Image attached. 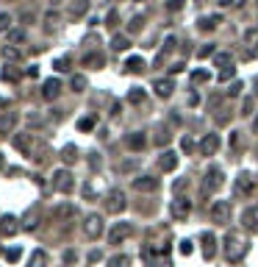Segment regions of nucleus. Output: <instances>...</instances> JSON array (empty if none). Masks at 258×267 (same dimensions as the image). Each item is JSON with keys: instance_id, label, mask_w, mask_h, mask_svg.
Returning <instances> with one entry per match:
<instances>
[{"instance_id": "13d9d810", "label": "nucleus", "mask_w": 258, "mask_h": 267, "mask_svg": "<svg viewBox=\"0 0 258 267\" xmlns=\"http://www.w3.org/2000/svg\"><path fill=\"white\" fill-rule=\"evenodd\" d=\"M117 20H120V17H117V11H111V14H108V23H106V25H108V28H117Z\"/></svg>"}, {"instance_id": "a211bd4d", "label": "nucleus", "mask_w": 258, "mask_h": 267, "mask_svg": "<svg viewBox=\"0 0 258 267\" xmlns=\"http://www.w3.org/2000/svg\"><path fill=\"white\" fill-rule=\"evenodd\" d=\"M203 256H206V259H214L216 256V237L211 231L203 234Z\"/></svg>"}, {"instance_id": "7c9ffc66", "label": "nucleus", "mask_w": 258, "mask_h": 267, "mask_svg": "<svg viewBox=\"0 0 258 267\" xmlns=\"http://www.w3.org/2000/svg\"><path fill=\"white\" fill-rule=\"evenodd\" d=\"M214 64L225 70V67H233V59L228 56V53H216V56H214Z\"/></svg>"}, {"instance_id": "4be33fe9", "label": "nucleus", "mask_w": 258, "mask_h": 267, "mask_svg": "<svg viewBox=\"0 0 258 267\" xmlns=\"http://www.w3.org/2000/svg\"><path fill=\"white\" fill-rule=\"evenodd\" d=\"M86 11H89V0H72L69 3V14L72 17H84Z\"/></svg>"}, {"instance_id": "5701e85b", "label": "nucleus", "mask_w": 258, "mask_h": 267, "mask_svg": "<svg viewBox=\"0 0 258 267\" xmlns=\"http://www.w3.org/2000/svg\"><path fill=\"white\" fill-rule=\"evenodd\" d=\"M145 145H147V137L142 134V131H136V134H130L128 137V147L130 150H142Z\"/></svg>"}, {"instance_id": "bb28decb", "label": "nucleus", "mask_w": 258, "mask_h": 267, "mask_svg": "<svg viewBox=\"0 0 258 267\" xmlns=\"http://www.w3.org/2000/svg\"><path fill=\"white\" fill-rule=\"evenodd\" d=\"M31 267H47V253L44 250H34L31 253Z\"/></svg>"}, {"instance_id": "09e8293b", "label": "nucleus", "mask_w": 258, "mask_h": 267, "mask_svg": "<svg viewBox=\"0 0 258 267\" xmlns=\"http://www.w3.org/2000/svg\"><path fill=\"white\" fill-rule=\"evenodd\" d=\"M183 187H189V178H186V181H183V178H178V181H175V187H172V190H175V195H178V192H183Z\"/></svg>"}, {"instance_id": "58836bf2", "label": "nucleus", "mask_w": 258, "mask_h": 267, "mask_svg": "<svg viewBox=\"0 0 258 267\" xmlns=\"http://www.w3.org/2000/svg\"><path fill=\"white\" fill-rule=\"evenodd\" d=\"M203 81H208V73L206 70H194L192 73V84H203Z\"/></svg>"}, {"instance_id": "3c124183", "label": "nucleus", "mask_w": 258, "mask_h": 267, "mask_svg": "<svg viewBox=\"0 0 258 267\" xmlns=\"http://www.w3.org/2000/svg\"><path fill=\"white\" fill-rule=\"evenodd\" d=\"M175 50V36H167V42H164V53Z\"/></svg>"}, {"instance_id": "ddd939ff", "label": "nucleus", "mask_w": 258, "mask_h": 267, "mask_svg": "<svg viewBox=\"0 0 258 267\" xmlns=\"http://www.w3.org/2000/svg\"><path fill=\"white\" fill-rule=\"evenodd\" d=\"M59 92H61V81L59 78H47V81L42 84V97L44 100H56Z\"/></svg>"}, {"instance_id": "603ef678", "label": "nucleus", "mask_w": 258, "mask_h": 267, "mask_svg": "<svg viewBox=\"0 0 258 267\" xmlns=\"http://www.w3.org/2000/svg\"><path fill=\"white\" fill-rule=\"evenodd\" d=\"M183 70H186V64L178 61V64H172V67H170V75H178V73H183Z\"/></svg>"}, {"instance_id": "0e129e2a", "label": "nucleus", "mask_w": 258, "mask_h": 267, "mask_svg": "<svg viewBox=\"0 0 258 267\" xmlns=\"http://www.w3.org/2000/svg\"><path fill=\"white\" fill-rule=\"evenodd\" d=\"M256 95H258V78H256Z\"/></svg>"}, {"instance_id": "8fccbe9b", "label": "nucleus", "mask_w": 258, "mask_h": 267, "mask_svg": "<svg viewBox=\"0 0 258 267\" xmlns=\"http://www.w3.org/2000/svg\"><path fill=\"white\" fill-rule=\"evenodd\" d=\"M181 147L183 150H186V153H192V150H194V142H192L189 137H183V142H181Z\"/></svg>"}, {"instance_id": "473e14b6", "label": "nucleus", "mask_w": 258, "mask_h": 267, "mask_svg": "<svg viewBox=\"0 0 258 267\" xmlns=\"http://www.w3.org/2000/svg\"><path fill=\"white\" fill-rule=\"evenodd\" d=\"M69 86H72L75 92H84L86 89V75H72L69 78Z\"/></svg>"}, {"instance_id": "2eb2a0df", "label": "nucleus", "mask_w": 258, "mask_h": 267, "mask_svg": "<svg viewBox=\"0 0 258 267\" xmlns=\"http://www.w3.org/2000/svg\"><path fill=\"white\" fill-rule=\"evenodd\" d=\"M17 231H20V225H17V217H14V215H3V217H0V234L14 237Z\"/></svg>"}, {"instance_id": "9b49d317", "label": "nucleus", "mask_w": 258, "mask_h": 267, "mask_svg": "<svg viewBox=\"0 0 258 267\" xmlns=\"http://www.w3.org/2000/svg\"><path fill=\"white\" fill-rule=\"evenodd\" d=\"M133 190L136 192H155L158 190V178H153V175H139V178H133Z\"/></svg>"}, {"instance_id": "e433bc0d", "label": "nucleus", "mask_w": 258, "mask_h": 267, "mask_svg": "<svg viewBox=\"0 0 258 267\" xmlns=\"http://www.w3.org/2000/svg\"><path fill=\"white\" fill-rule=\"evenodd\" d=\"M3 256H6V262H11V265H14V262H20V256H22V250H20V248H11V250H6Z\"/></svg>"}, {"instance_id": "f704fd0d", "label": "nucleus", "mask_w": 258, "mask_h": 267, "mask_svg": "<svg viewBox=\"0 0 258 267\" xmlns=\"http://www.w3.org/2000/svg\"><path fill=\"white\" fill-rule=\"evenodd\" d=\"M22 39H25V31H17V28H11L9 31V42L11 45H20Z\"/></svg>"}, {"instance_id": "338daca9", "label": "nucleus", "mask_w": 258, "mask_h": 267, "mask_svg": "<svg viewBox=\"0 0 258 267\" xmlns=\"http://www.w3.org/2000/svg\"><path fill=\"white\" fill-rule=\"evenodd\" d=\"M256 153H258V150H256Z\"/></svg>"}, {"instance_id": "cd10ccee", "label": "nucleus", "mask_w": 258, "mask_h": 267, "mask_svg": "<svg viewBox=\"0 0 258 267\" xmlns=\"http://www.w3.org/2000/svg\"><path fill=\"white\" fill-rule=\"evenodd\" d=\"M108 267H130V256H125V253H117V256L108 259Z\"/></svg>"}, {"instance_id": "864d4df0", "label": "nucleus", "mask_w": 258, "mask_h": 267, "mask_svg": "<svg viewBox=\"0 0 258 267\" xmlns=\"http://www.w3.org/2000/svg\"><path fill=\"white\" fill-rule=\"evenodd\" d=\"M241 89H244V86H241L239 81H236V84H233L231 89H228V95H231V97H236V95H239V92H241Z\"/></svg>"}, {"instance_id": "6ab92c4d", "label": "nucleus", "mask_w": 258, "mask_h": 267, "mask_svg": "<svg viewBox=\"0 0 258 267\" xmlns=\"http://www.w3.org/2000/svg\"><path fill=\"white\" fill-rule=\"evenodd\" d=\"M14 125H17V114L14 112L0 114V134H14Z\"/></svg>"}, {"instance_id": "0eeeda50", "label": "nucleus", "mask_w": 258, "mask_h": 267, "mask_svg": "<svg viewBox=\"0 0 258 267\" xmlns=\"http://www.w3.org/2000/svg\"><path fill=\"white\" fill-rule=\"evenodd\" d=\"M122 209H125V192L122 190H111L108 195H106V212L120 215Z\"/></svg>"}, {"instance_id": "f8f14e48", "label": "nucleus", "mask_w": 258, "mask_h": 267, "mask_svg": "<svg viewBox=\"0 0 258 267\" xmlns=\"http://www.w3.org/2000/svg\"><path fill=\"white\" fill-rule=\"evenodd\" d=\"M241 225L247 231H258V206H247L241 212Z\"/></svg>"}, {"instance_id": "a878e982", "label": "nucleus", "mask_w": 258, "mask_h": 267, "mask_svg": "<svg viewBox=\"0 0 258 267\" xmlns=\"http://www.w3.org/2000/svg\"><path fill=\"white\" fill-rule=\"evenodd\" d=\"M111 48H114L117 53H120V50H128V48H130V39H128V36H122V34H117V36L111 39Z\"/></svg>"}, {"instance_id": "72a5a7b5", "label": "nucleus", "mask_w": 258, "mask_h": 267, "mask_svg": "<svg viewBox=\"0 0 258 267\" xmlns=\"http://www.w3.org/2000/svg\"><path fill=\"white\" fill-rule=\"evenodd\" d=\"M3 59H6V61H17L20 59V50L14 48V45H6V48H3Z\"/></svg>"}, {"instance_id": "49530a36", "label": "nucleus", "mask_w": 258, "mask_h": 267, "mask_svg": "<svg viewBox=\"0 0 258 267\" xmlns=\"http://www.w3.org/2000/svg\"><path fill=\"white\" fill-rule=\"evenodd\" d=\"M178 248H181L183 256H189V253H192V242L189 240H181V245H178Z\"/></svg>"}, {"instance_id": "052dcab7", "label": "nucleus", "mask_w": 258, "mask_h": 267, "mask_svg": "<svg viewBox=\"0 0 258 267\" xmlns=\"http://www.w3.org/2000/svg\"><path fill=\"white\" fill-rule=\"evenodd\" d=\"M253 134H258V117L253 120Z\"/></svg>"}, {"instance_id": "393cba45", "label": "nucleus", "mask_w": 258, "mask_h": 267, "mask_svg": "<svg viewBox=\"0 0 258 267\" xmlns=\"http://www.w3.org/2000/svg\"><path fill=\"white\" fill-rule=\"evenodd\" d=\"M244 45L253 48V53H256V48H258V28H247V31H244Z\"/></svg>"}, {"instance_id": "6e6552de", "label": "nucleus", "mask_w": 258, "mask_h": 267, "mask_svg": "<svg viewBox=\"0 0 258 267\" xmlns=\"http://www.w3.org/2000/svg\"><path fill=\"white\" fill-rule=\"evenodd\" d=\"M84 234L89 237V240H97L100 234H103V217L100 215H89L84 220Z\"/></svg>"}, {"instance_id": "e2e57ef3", "label": "nucleus", "mask_w": 258, "mask_h": 267, "mask_svg": "<svg viewBox=\"0 0 258 267\" xmlns=\"http://www.w3.org/2000/svg\"><path fill=\"white\" fill-rule=\"evenodd\" d=\"M50 3H53V6H59V3H61V0H50Z\"/></svg>"}, {"instance_id": "a18cd8bd", "label": "nucleus", "mask_w": 258, "mask_h": 267, "mask_svg": "<svg viewBox=\"0 0 258 267\" xmlns=\"http://www.w3.org/2000/svg\"><path fill=\"white\" fill-rule=\"evenodd\" d=\"M239 145H241V134H239V131H233V134H231V147H233V150H239Z\"/></svg>"}, {"instance_id": "ea45409f", "label": "nucleus", "mask_w": 258, "mask_h": 267, "mask_svg": "<svg viewBox=\"0 0 258 267\" xmlns=\"http://www.w3.org/2000/svg\"><path fill=\"white\" fill-rule=\"evenodd\" d=\"M78 128L81 131H92L95 128V120H92V117H84V120H78Z\"/></svg>"}, {"instance_id": "f3484780", "label": "nucleus", "mask_w": 258, "mask_h": 267, "mask_svg": "<svg viewBox=\"0 0 258 267\" xmlns=\"http://www.w3.org/2000/svg\"><path fill=\"white\" fill-rule=\"evenodd\" d=\"M153 89H155V95L158 97H170L172 89H175V81H172V78H158V81L153 84Z\"/></svg>"}, {"instance_id": "7ed1b4c3", "label": "nucleus", "mask_w": 258, "mask_h": 267, "mask_svg": "<svg viewBox=\"0 0 258 267\" xmlns=\"http://www.w3.org/2000/svg\"><path fill=\"white\" fill-rule=\"evenodd\" d=\"M170 215H172V220L183 223V220L192 215V200H189V198H181V195H178V198L170 203Z\"/></svg>"}, {"instance_id": "4d7b16f0", "label": "nucleus", "mask_w": 258, "mask_h": 267, "mask_svg": "<svg viewBox=\"0 0 258 267\" xmlns=\"http://www.w3.org/2000/svg\"><path fill=\"white\" fill-rule=\"evenodd\" d=\"M181 6H183V0H170V3H167V9L170 11H178Z\"/></svg>"}, {"instance_id": "69168bd1", "label": "nucleus", "mask_w": 258, "mask_h": 267, "mask_svg": "<svg viewBox=\"0 0 258 267\" xmlns=\"http://www.w3.org/2000/svg\"><path fill=\"white\" fill-rule=\"evenodd\" d=\"M0 164H3V156H0Z\"/></svg>"}, {"instance_id": "9d476101", "label": "nucleus", "mask_w": 258, "mask_h": 267, "mask_svg": "<svg viewBox=\"0 0 258 267\" xmlns=\"http://www.w3.org/2000/svg\"><path fill=\"white\" fill-rule=\"evenodd\" d=\"M219 150V134H206L200 139V153L203 156H214Z\"/></svg>"}, {"instance_id": "a19ab883", "label": "nucleus", "mask_w": 258, "mask_h": 267, "mask_svg": "<svg viewBox=\"0 0 258 267\" xmlns=\"http://www.w3.org/2000/svg\"><path fill=\"white\" fill-rule=\"evenodd\" d=\"M75 215V206H61V209H56V217H72Z\"/></svg>"}, {"instance_id": "6e6d98bb", "label": "nucleus", "mask_w": 258, "mask_h": 267, "mask_svg": "<svg viewBox=\"0 0 258 267\" xmlns=\"http://www.w3.org/2000/svg\"><path fill=\"white\" fill-rule=\"evenodd\" d=\"M211 53H214V45H208V48H200V59H206V56H211Z\"/></svg>"}, {"instance_id": "412c9836", "label": "nucleus", "mask_w": 258, "mask_h": 267, "mask_svg": "<svg viewBox=\"0 0 258 267\" xmlns=\"http://www.w3.org/2000/svg\"><path fill=\"white\" fill-rule=\"evenodd\" d=\"M145 59L142 56H130L128 61H125V73H145Z\"/></svg>"}, {"instance_id": "1a4fd4ad", "label": "nucleus", "mask_w": 258, "mask_h": 267, "mask_svg": "<svg viewBox=\"0 0 258 267\" xmlns=\"http://www.w3.org/2000/svg\"><path fill=\"white\" fill-rule=\"evenodd\" d=\"M130 234H133V225L130 223H117L111 228V234H108V242H111V245H120V242L128 240Z\"/></svg>"}, {"instance_id": "4468645a", "label": "nucleus", "mask_w": 258, "mask_h": 267, "mask_svg": "<svg viewBox=\"0 0 258 267\" xmlns=\"http://www.w3.org/2000/svg\"><path fill=\"white\" fill-rule=\"evenodd\" d=\"M14 147L22 150L25 156H31V150L36 147V139L31 137V134H17V137H14Z\"/></svg>"}, {"instance_id": "f257e3e1", "label": "nucleus", "mask_w": 258, "mask_h": 267, "mask_svg": "<svg viewBox=\"0 0 258 267\" xmlns=\"http://www.w3.org/2000/svg\"><path fill=\"white\" fill-rule=\"evenodd\" d=\"M225 259L231 262V265H239L241 259L247 256V250H250V245H247V240L241 237V234H236V231H231L228 237H225Z\"/></svg>"}, {"instance_id": "c03bdc74", "label": "nucleus", "mask_w": 258, "mask_h": 267, "mask_svg": "<svg viewBox=\"0 0 258 267\" xmlns=\"http://www.w3.org/2000/svg\"><path fill=\"white\" fill-rule=\"evenodd\" d=\"M253 97H244V103H241V114H253Z\"/></svg>"}, {"instance_id": "5fc2aeb1", "label": "nucleus", "mask_w": 258, "mask_h": 267, "mask_svg": "<svg viewBox=\"0 0 258 267\" xmlns=\"http://www.w3.org/2000/svg\"><path fill=\"white\" fill-rule=\"evenodd\" d=\"M142 28V17H133L130 20V25H128V31H139Z\"/></svg>"}, {"instance_id": "20e7f679", "label": "nucleus", "mask_w": 258, "mask_h": 267, "mask_svg": "<svg viewBox=\"0 0 258 267\" xmlns=\"http://www.w3.org/2000/svg\"><path fill=\"white\" fill-rule=\"evenodd\" d=\"M72 187H75V181H72V175H69V170H56L53 172V190L56 192H64V195H69L72 192Z\"/></svg>"}, {"instance_id": "37998d69", "label": "nucleus", "mask_w": 258, "mask_h": 267, "mask_svg": "<svg viewBox=\"0 0 258 267\" xmlns=\"http://www.w3.org/2000/svg\"><path fill=\"white\" fill-rule=\"evenodd\" d=\"M56 23H59V17H56V11H50V14H47V17H44V28H47V31H50V28L56 25Z\"/></svg>"}, {"instance_id": "79ce46f5", "label": "nucleus", "mask_w": 258, "mask_h": 267, "mask_svg": "<svg viewBox=\"0 0 258 267\" xmlns=\"http://www.w3.org/2000/svg\"><path fill=\"white\" fill-rule=\"evenodd\" d=\"M22 228H25V231H34V228H36V212H34V215H28V217H25Z\"/></svg>"}, {"instance_id": "2f4dec72", "label": "nucleus", "mask_w": 258, "mask_h": 267, "mask_svg": "<svg viewBox=\"0 0 258 267\" xmlns=\"http://www.w3.org/2000/svg\"><path fill=\"white\" fill-rule=\"evenodd\" d=\"M11 23H14V17L3 11V14H0V34H9V31H11Z\"/></svg>"}, {"instance_id": "39448f33", "label": "nucleus", "mask_w": 258, "mask_h": 267, "mask_svg": "<svg viewBox=\"0 0 258 267\" xmlns=\"http://www.w3.org/2000/svg\"><path fill=\"white\" fill-rule=\"evenodd\" d=\"M222 170L219 167H208V172H206V181H203V195H211V192H216L219 187H222Z\"/></svg>"}, {"instance_id": "dca6fc26", "label": "nucleus", "mask_w": 258, "mask_h": 267, "mask_svg": "<svg viewBox=\"0 0 258 267\" xmlns=\"http://www.w3.org/2000/svg\"><path fill=\"white\" fill-rule=\"evenodd\" d=\"M158 167H161L164 172H172L178 167V153H175V150H164L161 159H158Z\"/></svg>"}, {"instance_id": "bf43d9fd", "label": "nucleus", "mask_w": 258, "mask_h": 267, "mask_svg": "<svg viewBox=\"0 0 258 267\" xmlns=\"http://www.w3.org/2000/svg\"><path fill=\"white\" fill-rule=\"evenodd\" d=\"M200 103V95H197V92H192V95H189V106H197Z\"/></svg>"}, {"instance_id": "aec40b11", "label": "nucleus", "mask_w": 258, "mask_h": 267, "mask_svg": "<svg viewBox=\"0 0 258 267\" xmlns=\"http://www.w3.org/2000/svg\"><path fill=\"white\" fill-rule=\"evenodd\" d=\"M219 23H222V17H219V14H211V17H200L197 20V28H200V31H214Z\"/></svg>"}, {"instance_id": "c9c22d12", "label": "nucleus", "mask_w": 258, "mask_h": 267, "mask_svg": "<svg viewBox=\"0 0 258 267\" xmlns=\"http://www.w3.org/2000/svg\"><path fill=\"white\" fill-rule=\"evenodd\" d=\"M3 81L17 84V81H20V73H17V70H11V67H6V70H3Z\"/></svg>"}, {"instance_id": "4c0bfd02", "label": "nucleus", "mask_w": 258, "mask_h": 267, "mask_svg": "<svg viewBox=\"0 0 258 267\" xmlns=\"http://www.w3.org/2000/svg\"><path fill=\"white\" fill-rule=\"evenodd\" d=\"M53 67L59 70V73H67V70H69V59H67V56H61V59L53 61Z\"/></svg>"}, {"instance_id": "f03ea898", "label": "nucleus", "mask_w": 258, "mask_h": 267, "mask_svg": "<svg viewBox=\"0 0 258 267\" xmlns=\"http://www.w3.org/2000/svg\"><path fill=\"white\" fill-rule=\"evenodd\" d=\"M208 215H211V220L216 225H228L231 223V200H214L211 209H208Z\"/></svg>"}, {"instance_id": "c756f323", "label": "nucleus", "mask_w": 258, "mask_h": 267, "mask_svg": "<svg viewBox=\"0 0 258 267\" xmlns=\"http://www.w3.org/2000/svg\"><path fill=\"white\" fill-rule=\"evenodd\" d=\"M128 103H133V106L145 103V89H130L128 92Z\"/></svg>"}, {"instance_id": "c85d7f7f", "label": "nucleus", "mask_w": 258, "mask_h": 267, "mask_svg": "<svg viewBox=\"0 0 258 267\" xmlns=\"http://www.w3.org/2000/svg\"><path fill=\"white\" fill-rule=\"evenodd\" d=\"M103 56H100V53H89V56H86V59H84V64H86V67H97V70H100V67H103Z\"/></svg>"}, {"instance_id": "b1692460", "label": "nucleus", "mask_w": 258, "mask_h": 267, "mask_svg": "<svg viewBox=\"0 0 258 267\" xmlns=\"http://www.w3.org/2000/svg\"><path fill=\"white\" fill-rule=\"evenodd\" d=\"M75 159H78V147L75 145H64L61 147V162L64 164H72Z\"/></svg>"}, {"instance_id": "680f3d73", "label": "nucleus", "mask_w": 258, "mask_h": 267, "mask_svg": "<svg viewBox=\"0 0 258 267\" xmlns=\"http://www.w3.org/2000/svg\"><path fill=\"white\" fill-rule=\"evenodd\" d=\"M216 3H219V6H228V3H231V0H216Z\"/></svg>"}, {"instance_id": "de8ad7c7", "label": "nucleus", "mask_w": 258, "mask_h": 267, "mask_svg": "<svg viewBox=\"0 0 258 267\" xmlns=\"http://www.w3.org/2000/svg\"><path fill=\"white\" fill-rule=\"evenodd\" d=\"M233 73H236V67H225L222 73H219V81H228V78H233Z\"/></svg>"}, {"instance_id": "423d86ee", "label": "nucleus", "mask_w": 258, "mask_h": 267, "mask_svg": "<svg viewBox=\"0 0 258 267\" xmlns=\"http://www.w3.org/2000/svg\"><path fill=\"white\" fill-rule=\"evenodd\" d=\"M253 187H256L253 175H250V172H239V178L233 184V195H236V198H247V195H253Z\"/></svg>"}]
</instances>
